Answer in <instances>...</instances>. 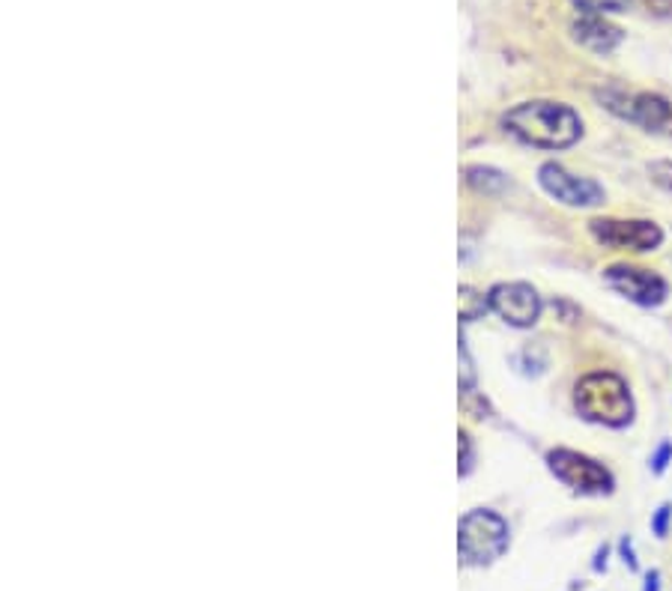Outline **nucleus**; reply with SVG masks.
Wrapping results in <instances>:
<instances>
[{"instance_id": "nucleus-6", "label": "nucleus", "mask_w": 672, "mask_h": 591, "mask_svg": "<svg viewBox=\"0 0 672 591\" xmlns=\"http://www.w3.org/2000/svg\"><path fill=\"white\" fill-rule=\"evenodd\" d=\"M589 230L595 243L616 251H654L663 243L661 225L649 218H591Z\"/></svg>"}, {"instance_id": "nucleus-10", "label": "nucleus", "mask_w": 672, "mask_h": 591, "mask_svg": "<svg viewBox=\"0 0 672 591\" xmlns=\"http://www.w3.org/2000/svg\"><path fill=\"white\" fill-rule=\"evenodd\" d=\"M570 33H574V40L580 42L583 49H589V52L595 54L616 52L621 40H625L621 28L610 24L604 15H591V12H586L583 19L574 21V24H570Z\"/></svg>"}, {"instance_id": "nucleus-2", "label": "nucleus", "mask_w": 672, "mask_h": 591, "mask_svg": "<svg viewBox=\"0 0 672 591\" xmlns=\"http://www.w3.org/2000/svg\"><path fill=\"white\" fill-rule=\"evenodd\" d=\"M574 407L591 425L628 428L633 421V398L628 383L610 370H595L574 386Z\"/></svg>"}, {"instance_id": "nucleus-15", "label": "nucleus", "mask_w": 672, "mask_h": 591, "mask_svg": "<svg viewBox=\"0 0 672 591\" xmlns=\"http://www.w3.org/2000/svg\"><path fill=\"white\" fill-rule=\"evenodd\" d=\"M670 523H672V502H663L661 508L652 514L654 538H666V535H670Z\"/></svg>"}, {"instance_id": "nucleus-19", "label": "nucleus", "mask_w": 672, "mask_h": 591, "mask_svg": "<svg viewBox=\"0 0 672 591\" xmlns=\"http://www.w3.org/2000/svg\"><path fill=\"white\" fill-rule=\"evenodd\" d=\"M607 556H610V550L607 547H598V552H595V561H591V568L601 573L607 571Z\"/></svg>"}, {"instance_id": "nucleus-12", "label": "nucleus", "mask_w": 672, "mask_h": 591, "mask_svg": "<svg viewBox=\"0 0 672 591\" xmlns=\"http://www.w3.org/2000/svg\"><path fill=\"white\" fill-rule=\"evenodd\" d=\"M574 7L591 15H604V12H625L631 7V0H574Z\"/></svg>"}, {"instance_id": "nucleus-1", "label": "nucleus", "mask_w": 672, "mask_h": 591, "mask_svg": "<svg viewBox=\"0 0 672 591\" xmlns=\"http://www.w3.org/2000/svg\"><path fill=\"white\" fill-rule=\"evenodd\" d=\"M502 126L518 141L538 147V150H568L583 135L580 114L568 105L551 103V99L520 103L502 117Z\"/></svg>"}, {"instance_id": "nucleus-5", "label": "nucleus", "mask_w": 672, "mask_h": 591, "mask_svg": "<svg viewBox=\"0 0 672 591\" xmlns=\"http://www.w3.org/2000/svg\"><path fill=\"white\" fill-rule=\"evenodd\" d=\"M601 103L616 117L633 122V126H642L646 132H666L672 126V105L658 93L607 90L601 93Z\"/></svg>"}, {"instance_id": "nucleus-7", "label": "nucleus", "mask_w": 672, "mask_h": 591, "mask_svg": "<svg viewBox=\"0 0 672 591\" xmlns=\"http://www.w3.org/2000/svg\"><path fill=\"white\" fill-rule=\"evenodd\" d=\"M604 281L625 299H631L633 305L642 308H658L666 302L670 296V284L663 281L652 269H642V266L631 264H612L604 269Z\"/></svg>"}, {"instance_id": "nucleus-17", "label": "nucleus", "mask_w": 672, "mask_h": 591, "mask_svg": "<svg viewBox=\"0 0 672 591\" xmlns=\"http://www.w3.org/2000/svg\"><path fill=\"white\" fill-rule=\"evenodd\" d=\"M619 552H621V561L631 568V571H637L640 565H637V556H633V540L631 538H621L619 540Z\"/></svg>"}, {"instance_id": "nucleus-16", "label": "nucleus", "mask_w": 672, "mask_h": 591, "mask_svg": "<svg viewBox=\"0 0 672 591\" xmlns=\"http://www.w3.org/2000/svg\"><path fill=\"white\" fill-rule=\"evenodd\" d=\"M469 466H472V439L460 430V475H467Z\"/></svg>"}, {"instance_id": "nucleus-9", "label": "nucleus", "mask_w": 672, "mask_h": 591, "mask_svg": "<svg viewBox=\"0 0 672 591\" xmlns=\"http://www.w3.org/2000/svg\"><path fill=\"white\" fill-rule=\"evenodd\" d=\"M538 183L544 192L556 197L559 204L565 206H598L604 204V189L595 180H586V176H574L568 174L562 164L547 162L541 164L538 171Z\"/></svg>"}, {"instance_id": "nucleus-4", "label": "nucleus", "mask_w": 672, "mask_h": 591, "mask_svg": "<svg viewBox=\"0 0 672 591\" xmlns=\"http://www.w3.org/2000/svg\"><path fill=\"white\" fill-rule=\"evenodd\" d=\"M547 466L556 479L570 487L574 493H583V496H607L616 487V479L612 472L598 463V460L586 458L580 451L570 449H553L547 451Z\"/></svg>"}, {"instance_id": "nucleus-11", "label": "nucleus", "mask_w": 672, "mask_h": 591, "mask_svg": "<svg viewBox=\"0 0 672 591\" xmlns=\"http://www.w3.org/2000/svg\"><path fill=\"white\" fill-rule=\"evenodd\" d=\"M467 183L472 185L476 192L493 194L505 189V176H502L500 171H493V168H469Z\"/></svg>"}, {"instance_id": "nucleus-13", "label": "nucleus", "mask_w": 672, "mask_h": 591, "mask_svg": "<svg viewBox=\"0 0 672 591\" xmlns=\"http://www.w3.org/2000/svg\"><path fill=\"white\" fill-rule=\"evenodd\" d=\"M649 180L663 192H672V159H658L649 164Z\"/></svg>"}, {"instance_id": "nucleus-3", "label": "nucleus", "mask_w": 672, "mask_h": 591, "mask_svg": "<svg viewBox=\"0 0 672 591\" xmlns=\"http://www.w3.org/2000/svg\"><path fill=\"white\" fill-rule=\"evenodd\" d=\"M511 544L509 523L497 511L476 508L458 526V552L460 559L472 568H484L505 556Z\"/></svg>"}, {"instance_id": "nucleus-18", "label": "nucleus", "mask_w": 672, "mask_h": 591, "mask_svg": "<svg viewBox=\"0 0 672 591\" xmlns=\"http://www.w3.org/2000/svg\"><path fill=\"white\" fill-rule=\"evenodd\" d=\"M654 15H672V0H642Z\"/></svg>"}, {"instance_id": "nucleus-20", "label": "nucleus", "mask_w": 672, "mask_h": 591, "mask_svg": "<svg viewBox=\"0 0 672 591\" xmlns=\"http://www.w3.org/2000/svg\"><path fill=\"white\" fill-rule=\"evenodd\" d=\"M642 591H661V571L646 573V585H642Z\"/></svg>"}, {"instance_id": "nucleus-8", "label": "nucleus", "mask_w": 672, "mask_h": 591, "mask_svg": "<svg viewBox=\"0 0 672 591\" xmlns=\"http://www.w3.org/2000/svg\"><path fill=\"white\" fill-rule=\"evenodd\" d=\"M488 305L493 314H500L509 326L530 329L538 323L541 316V296L532 284L511 281V284H497L488 293Z\"/></svg>"}, {"instance_id": "nucleus-14", "label": "nucleus", "mask_w": 672, "mask_h": 591, "mask_svg": "<svg viewBox=\"0 0 672 591\" xmlns=\"http://www.w3.org/2000/svg\"><path fill=\"white\" fill-rule=\"evenodd\" d=\"M672 463V442L670 439H663L661 445H658V451L652 454V460H649V470L654 472V475H663V472L670 470Z\"/></svg>"}]
</instances>
